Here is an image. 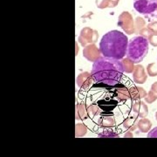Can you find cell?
I'll return each instance as SVG.
<instances>
[{"mask_svg":"<svg viewBox=\"0 0 157 157\" xmlns=\"http://www.w3.org/2000/svg\"><path fill=\"white\" fill-rule=\"evenodd\" d=\"M128 45V37L121 32L113 30L102 37L100 42V50L104 57L120 60L127 54Z\"/></svg>","mask_w":157,"mask_h":157,"instance_id":"cell-2","label":"cell"},{"mask_svg":"<svg viewBox=\"0 0 157 157\" xmlns=\"http://www.w3.org/2000/svg\"><path fill=\"white\" fill-rule=\"evenodd\" d=\"M115 86H116V88H115V91H114V95L119 99V101H127L128 99L130 98L129 90L124 85L119 83Z\"/></svg>","mask_w":157,"mask_h":157,"instance_id":"cell-12","label":"cell"},{"mask_svg":"<svg viewBox=\"0 0 157 157\" xmlns=\"http://www.w3.org/2000/svg\"><path fill=\"white\" fill-rule=\"evenodd\" d=\"M147 138H157V127L154 129H152L151 131L148 133Z\"/></svg>","mask_w":157,"mask_h":157,"instance_id":"cell-29","label":"cell"},{"mask_svg":"<svg viewBox=\"0 0 157 157\" xmlns=\"http://www.w3.org/2000/svg\"><path fill=\"white\" fill-rule=\"evenodd\" d=\"M88 117L87 108L84 103H78L76 105V120H84Z\"/></svg>","mask_w":157,"mask_h":157,"instance_id":"cell-15","label":"cell"},{"mask_svg":"<svg viewBox=\"0 0 157 157\" xmlns=\"http://www.w3.org/2000/svg\"><path fill=\"white\" fill-rule=\"evenodd\" d=\"M75 136L76 137H81V136H84L86 132H87V128L85 126L84 124L82 123H78L76 124L75 126Z\"/></svg>","mask_w":157,"mask_h":157,"instance_id":"cell-20","label":"cell"},{"mask_svg":"<svg viewBox=\"0 0 157 157\" xmlns=\"http://www.w3.org/2000/svg\"><path fill=\"white\" fill-rule=\"evenodd\" d=\"M118 25L126 33L129 35L135 33V22L133 20L132 16L127 11H125L120 15Z\"/></svg>","mask_w":157,"mask_h":157,"instance_id":"cell-6","label":"cell"},{"mask_svg":"<svg viewBox=\"0 0 157 157\" xmlns=\"http://www.w3.org/2000/svg\"><path fill=\"white\" fill-rule=\"evenodd\" d=\"M98 124L102 128H112L114 126L115 121L112 116L104 115V116H101L100 119L98 120Z\"/></svg>","mask_w":157,"mask_h":157,"instance_id":"cell-16","label":"cell"},{"mask_svg":"<svg viewBox=\"0 0 157 157\" xmlns=\"http://www.w3.org/2000/svg\"><path fill=\"white\" fill-rule=\"evenodd\" d=\"M147 78V75L145 73L144 67L141 65H136L133 72L134 81L137 84H143L146 82Z\"/></svg>","mask_w":157,"mask_h":157,"instance_id":"cell-10","label":"cell"},{"mask_svg":"<svg viewBox=\"0 0 157 157\" xmlns=\"http://www.w3.org/2000/svg\"><path fill=\"white\" fill-rule=\"evenodd\" d=\"M125 138H132L133 137V134L131 133V131H128L125 135H124Z\"/></svg>","mask_w":157,"mask_h":157,"instance_id":"cell-30","label":"cell"},{"mask_svg":"<svg viewBox=\"0 0 157 157\" xmlns=\"http://www.w3.org/2000/svg\"><path fill=\"white\" fill-rule=\"evenodd\" d=\"M152 33L148 30V28H143L141 31L140 32V35H141V36H143V37H145V38H148L149 37V35L151 34Z\"/></svg>","mask_w":157,"mask_h":157,"instance_id":"cell-28","label":"cell"},{"mask_svg":"<svg viewBox=\"0 0 157 157\" xmlns=\"http://www.w3.org/2000/svg\"><path fill=\"white\" fill-rule=\"evenodd\" d=\"M134 8L140 14H151L157 10V0H134Z\"/></svg>","mask_w":157,"mask_h":157,"instance_id":"cell-4","label":"cell"},{"mask_svg":"<svg viewBox=\"0 0 157 157\" xmlns=\"http://www.w3.org/2000/svg\"><path fill=\"white\" fill-rule=\"evenodd\" d=\"M144 99H145V102H147V103H153L154 101H155L157 100V94L155 92H154L153 90L150 89V91L147 94V95Z\"/></svg>","mask_w":157,"mask_h":157,"instance_id":"cell-24","label":"cell"},{"mask_svg":"<svg viewBox=\"0 0 157 157\" xmlns=\"http://www.w3.org/2000/svg\"><path fill=\"white\" fill-rule=\"evenodd\" d=\"M124 72L122 62L103 56L94 62L91 73L97 84L113 87L120 83Z\"/></svg>","mask_w":157,"mask_h":157,"instance_id":"cell-1","label":"cell"},{"mask_svg":"<svg viewBox=\"0 0 157 157\" xmlns=\"http://www.w3.org/2000/svg\"><path fill=\"white\" fill-rule=\"evenodd\" d=\"M101 50L98 49V47L94 44H90L84 47L83 50V56L88 61L94 62L101 57Z\"/></svg>","mask_w":157,"mask_h":157,"instance_id":"cell-7","label":"cell"},{"mask_svg":"<svg viewBox=\"0 0 157 157\" xmlns=\"http://www.w3.org/2000/svg\"><path fill=\"white\" fill-rule=\"evenodd\" d=\"M148 39L143 36H137L131 39L127 49V58L134 64H138L144 59L148 52Z\"/></svg>","mask_w":157,"mask_h":157,"instance_id":"cell-3","label":"cell"},{"mask_svg":"<svg viewBox=\"0 0 157 157\" xmlns=\"http://www.w3.org/2000/svg\"><path fill=\"white\" fill-rule=\"evenodd\" d=\"M149 44H151L153 46L156 47L157 46V33H152L149 37L147 38Z\"/></svg>","mask_w":157,"mask_h":157,"instance_id":"cell-25","label":"cell"},{"mask_svg":"<svg viewBox=\"0 0 157 157\" xmlns=\"http://www.w3.org/2000/svg\"><path fill=\"white\" fill-rule=\"evenodd\" d=\"M101 112V109L100 107L98 106L97 103H94L91 104L88 108H87V113H88V117L90 118H94L96 117L98 114H100V113Z\"/></svg>","mask_w":157,"mask_h":157,"instance_id":"cell-18","label":"cell"},{"mask_svg":"<svg viewBox=\"0 0 157 157\" xmlns=\"http://www.w3.org/2000/svg\"><path fill=\"white\" fill-rule=\"evenodd\" d=\"M147 28L151 33H157V22L150 23L147 25Z\"/></svg>","mask_w":157,"mask_h":157,"instance_id":"cell-27","label":"cell"},{"mask_svg":"<svg viewBox=\"0 0 157 157\" xmlns=\"http://www.w3.org/2000/svg\"><path fill=\"white\" fill-rule=\"evenodd\" d=\"M93 81H94V80L92 76V73H88V72L79 73L76 78V82H77L78 87L85 90L89 89L90 86H92Z\"/></svg>","mask_w":157,"mask_h":157,"instance_id":"cell-8","label":"cell"},{"mask_svg":"<svg viewBox=\"0 0 157 157\" xmlns=\"http://www.w3.org/2000/svg\"><path fill=\"white\" fill-rule=\"evenodd\" d=\"M137 126H138V128L140 129V131L141 133H147L148 132L152 127L151 121L146 119V118H141L140 120H138V122H137Z\"/></svg>","mask_w":157,"mask_h":157,"instance_id":"cell-17","label":"cell"},{"mask_svg":"<svg viewBox=\"0 0 157 157\" xmlns=\"http://www.w3.org/2000/svg\"><path fill=\"white\" fill-rule=\"evenodd\" d=\"M145 26V21L141 17H137L135 21V33H140V32Z\"/></svg>","mask_w":157,"mask_h":157,"instance_id":"cell-21","label":"cell"},{"mask_svg":"<svg viewBox=\"0 0 157 157\" xmlns=\"http://www.w3.org/2000/svg\"><path fill=\"white\" fill-rule=\"evenodd\" d=\"M151 90H153L154 92H155L157 94V81L156 82H155L154 84L151 86Z\"/></svg>","mask_w":157,"mask_h":157,"instance_id":"cell-31","label":"cell"},{"mask_svg":"<svg viewBox=\"0 0 157 157\" xmlns=\"http://www.w3.org/2000/svg\"><path fill=\"white\" fill-rule=\"evenodd\" d=\"M138 122V117L137 116H129L127 119H125L123 121V128L127 129L128 131H135L138 128L137 126Z\"/></svg>","mask_w":157,"mask_h":157,"instance_id":"cell-14","label":"cell"},{"mask_svg":"<svg viewBox=\"0 0 157 157\" xmlns=\"http://www.w3.org/2000/svg\"><path fill=\"white\" fill-rule=\"evenodd\" d=\"M147 75L151 77H155L157 76V65L155 63H151L147 66Z\"/></svg>","mask_w":157,"mask_h":157,"instance_id":"cell-23","label":"cell"},{"mask_svg":"<svg viewBox=\"0 0 157 157\" xmlns=\"http://www.w3.org/2000/svg\"><path fill=\"white\" fill-rule=\"evenodd\" d=\"M100 138H119V135L112 130H104L102 133L98 135Z\"/></svg>","mask_w":157,"mask_h":157,"instance_id":"cell-22","label":"cell"},{"mask_svg":"<svg viewBox=\"0 0 157 157\" xmlns=\"http://www.w3.org/2000/svg\"><path fill=\"white\" fill-rule=\"evenodd\" d=\"M131 110H132V113H135V115L137 117H147L148 113V107L146 103L143 101H135L132 105Z\"/></svg>","mask_w":157,"mask_h":157,"instance_id":"cell-9","label":"cell"},{"mask_svg":"<svg viewBox=\"0 0 157 157\" xmlns=\"http://www.w3.org/2000/svg\"><path fill=\"white\" fill-rule=\"evenodd\" d=\"M99 33L93 30V29L85 27L81 30L79 37H78V42L82 46H86L90 44H94L98 40Z\"/></svg>","mask_w":157,"mask_h":157,"instance_id":"cell-5","label":"cell"},{"mask_svg":"<svg viewBox=\"0 0 157 157\" xmlns=\"http://www.w3.org/2000/svg\"><path fill=\"white\" fill-rule=\"evenodd\" d=\"M121 62H122V65H123L124 71H125L126 73H131L134 72V69H135L134 63H133V61H131L128 58H127V59H122Z\"/></svg>","mask_w":157,"mask_h":157,"instance_id":"cell-19","label":"cell"},{"mask_svg":"<svg viewBox=\"0 0 157 157\" xmlns=\"http://www.w3.org/2000/svg\"><path fill=\"white\" fill-rule=\"evenodd\" d=\"M130 98L133 101H138L140 99H143L147 96V92L140 86H133L129 89Z\"/></svg>","mask_w":157,"mask_h":157,"instance_id":"cell-13","label":"cell"},{"mask_svg":"<svg viewBox=\"0 0 157 157\" xmlns=\"http://www.w3.org/2000/svg\"><path fill=\"white\" fill-rule=\"evenodd\" d=\"M96 103L100 107L101 111L105 113H111L118 105V101L112 99H102L97 101Z\"/></svg>","mask_w":157,"mask_h":157,"instance_id":"cell-11","label":"cell"},{"mask_svg":"<svg viewBox=\"0 0 157 157\" xmlns=\"http://www.w3.org/2000/svg\"><path fill=\"white\" fill-rule=\"evenodd\" d=\"M97 6L100 8H105V7H109L110 5V0H97Z\"/></svg>","mask_w":157,"mask_h":157,"instance_id":"cell-26","label":"cell"},{"mask_svg":"<svg viewBox=\"0 0 157 157\" xmlns=\"http://www.w3.org/2000/svg\"><path fill=\"white\" fill-rule=\"evenodd\" d=\"M155 118H156V120H157V112H156V113H155Z\"/></svg>","mask_w":157,"mask_h":157,"instance_id":"cell-32","label":"cell"}]
</instances>
